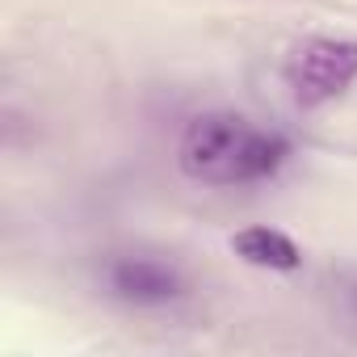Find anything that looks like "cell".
Listing matches in <instances>:
<instances>
[{"label":"cell","instance_id":"obj_2","mask_svg":"<svg viewBox=\"0 0 357 357\" xmlns=\"http://www.w3.org/2000/svg\"><path fill=\"white\" fill-rule=\"evenodd\" d=\"M357 80V43L353 38H307L290 63H286V84L298 105H324L340 97Z\"/></svg>","mask_w":357,"mask_h":357},{"label":"cell","instance_id":"obj_5","mask_svg":"<svg viewBox=\"0 0 357 357\" xmlns=\"http://www.w3.org/2000/svg\"><path fill=\"white\" fill-rule=\"evenodd\" d=\"M353 303H357V290H353Z\"/></svg>","mask_w":357,"mask_h":357},{"label":"cell","instance_id":"obj_1","mask_svg":"<svg viewBox=\"0 0 357 357\" xmlns=\"http://www.w3.org/2000/svg\"><path fill=\"white\" fill-rule=\"evenodd\" d=\"M176 160L181 172L202 185H248L278 172L286 160V139L240 114H202L190 122Z\"/></svg>","mask_w":357,"mask_h":357},{"label":"cell","instance_id":"obj_4","mask_svg":"<svg viewBox=\"0 0 357 357\" xmlns=\"http://www.w3.org/2000/svg\"><path fill=\"white\" fill-rule=\"evenodd\" d=\"M231 248H236V257H244L248 265H261V269H298V261H303L298 244L273 227H244L231 236Z\"/></svg>","mask_w":357,"mask_h":357},{"label":"cell","instance_id":"obj_3","mask_svg":"<svg viewBox=\"0 0 357 357\" xmlns=\"http://www.w3.org/2000/svg\"><path fill=\"white\" fill-rule=\"evenodd\" d=\"M109 286L126 303H168L181 294V273L155 257H122L109 269Z\"/></svg>","mask_w":357,"mask_h":357}]
</instances>
